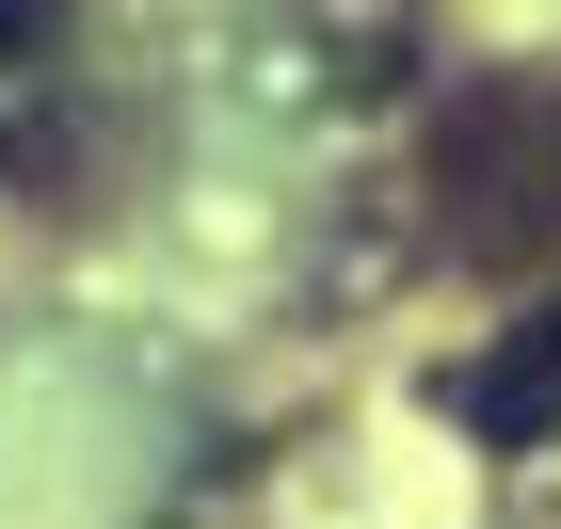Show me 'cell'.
Returning a JSON list of instances; mask_svg holds the SVG:
<instances>
[{
  "label": "cell",
  "mask_w": 561,
  "mask_h": 529,
  "mask_svg": "<svg viewBox=\"0 0 561 529\" xmlns=\"http://www.w3.org/2000/svg\"><path fill=\"white\" fill-rule=\"evenodd\" d=\"M48 33H65V0H0V129L48 96Z\"/></svg>",
  "instance_id": "cell-3"
},
{
  "label": "cell",
  "mask_w": 561,
  "mask_h": 529,
  "mask_svg": "<svg viewBox=\"0 0 561 529\" xmlns=\"http://www.w3.org/2000/svg\"><path fill=\"white\" fill-rule=\"evenodd\" d=\"M449 401H466V417H481V434H497V449L561 434V306H546V321H514V337L481 353V369H466V386H449Z\"/></svg>",
  "instance_id": "cell-2"
},
{
  "label": "cell",
  "mask_w": 561,
  "mask_h": 529,
  "mask_svg": "<svg viewBox=\"0 0 561 529\" xmlns=\"http://www.w3.org/2000/svg\"><path fill=\"white\" fill-rule=\"evenodd\" d=\"M433 209L466 257H546L561 241V81H481L433 129Z\"/></svg>",
  "instance_id": "cell-1"
}]
</instances>
